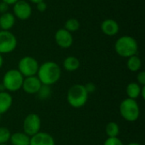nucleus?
Segmentation results:
<instances>
[{
  "label": "nucleus",
  "mask_w": 145,
  "mask_h": 145,
  "mask_svg": "<svg viewBox=\"0 0 145 145\" xmlns=\"http://www.w3.org/2000/svg\"><path fill=\"white\" fill-rule=\"evenodd\" d=\"M37 75L42 85L51 86L59 80L61 69L55 62L47 61L39 66Z\"/></svg>",
  "instance_id": "1"
},
{
  "label": "nucleus",
  "mask_w": 145,
  "mask_h": 145,
  "mask_svg": "<svg viewBox=\"0 0 145 145\" xmlns=\"http://www.w3.org/2000/svg\"><path fill=\"white\" fill-rule=\"evenodd\" d=\"M88 99V93L82 84H75L67 92V102L73 108H82L86 105Z\"/></svg>",
  "instance_id": "2"
},
{
  "label": "nucleus",
  "mask_w": 145,
  "mask_h": 145,
  "mask_svg": "<svg viewBox=\"0 0 145 145\" xmlns=\"http://www.w3.org/2000/svg\"><path fill=\"white\" fill-rule=\"evenodd\" d=\"M138 49V46L137 41L130 36L121 37L115 43V50L116 54L124 58L136 55Z\"/></svg>",
  "instance_id": "3"
},
{
  "label": "nucleus",
  "mask_w": 145,
  "mask_h": 145,
  "mask_svg": "<svg viewBox=\"0 0 145 145\" xmlns=\"http://www.w3.org/2000/svg\"><path fill=\"white\" fill-rule=\"evenodd\" d=\"M120 113L123 119L127 121H136L140 116V109L136 99H125L120 105Z\"/></svg>",
  "instance_id": "4"
},
{
  "label": "nucleus",
  "mask_w": 145,
  "mask_h": 145,
  "mask_svg": "<svg viewBox=\"0 0 145 145\" xmlns=\"http://www.w3.org/2000/svg\"><path fill=\"white\" fill-rule=\"evenodd\" d=\"M24 76L18 70L11 69L4 74L2 84L5 88V91L16 92L21 88Z\"/></svg>",
  "instance_id": "5"
},
{
  "label": "nucleus",
  "mask_w": 145,
  "mask_h": 145,
  "mask_svg": "<svg viewBox=\"0 0 145 145\" xmlns=\"http://www.w3.org/2000/svg\"><path fill=\"white\" fill-rule=\"evenodd\" d=\"M38 68V62L37 61L36 59L31 56L23 57L22 59H20L18 64V71L25 77L36 76Z\"/></svg>",
  "instance_id": "6"
},
{
  "label": "nucleus",
  "mask_w": 145,
  "mask_h": 145,
  "mask_svg": "<svg viewBox=\"0 0 145 145\" xmlns=\"http://www.w3.org/2000/svg\"><path fill=\"white\" fill-rule=\"evenodd\" d=\"M41 118L35 113H31L25 116L23 121V133L29 137H32L41 129Z\"/></svg>",
  "instance_id": "7"
},
{
  "label": "nucleus",
  "mask_w": 145,
  "mask_h": 145,
  "mask_svg": "<svg viewBox=\"0 0 145 145\" xmlns=\"http://www.w3.org/2000/svg\"><path fill=\"white\" fill-rule=\"evenodd\" d=\"M17 39L15 36L8 31H0V54H8L15 49Z\"/></svg>",
  "instance_id": "8"
},
{
  "label": "nucleus",
  "mask_w": 145,
  "mask_h": 145,
  "mask_svg": "<svg viewBox=\"0 0 145 145\" xmlns=\"http://www.w3.org/2000/svg\"><path fill=\"white\" fill-rule=\"evenodd\" d=\"M42 85L38 77L37 76H32L24 78L21 88L28 94H36L39 92Z\"/></svg>",
  "instance_id": "9"
},
{
  "label": "nucleus",
  "mask_w": 145,
  "mask_h": 145,
  "mask_svg": "<svg viewBox=\"0 0 145 145\" xmlns=\"http://www.w3.org/2000/svg\"><path fill=\"white\" fill-rule=\"evenodd\" d=\"M14 15L20 20H27L31 14V7L24 0H18L13 8Z\"/></svg>",
  "instance_id": "10"
},
{
  "label": "nucleus",
  "mask_w": 145,
  "mask_h": 145,
  "mask_svg": "<svg viewBox=\"0 0 145 145\" xmlns=\"http://www.w3.org/2000/svg\"><path fill=\"white\" fill-rule=\"evenodd\" d=\"M54 39L56 43L62 48H68L73 43V37L65 29H59L56 31Z\"/></svg>",
  "instance_id": "11"
},
{
  "label": "nucleus",
  "mask_w": 145,
  "mask_h": 145,
  "mask_svg": "<svg viewBox=\"0 0 145 145\" xmlns=\"http://www.w3.org/2000/svg\"><path fill=\"white\" fill-rule=\"evenodd\" d=\"M29 145H55L54 138L48 133L39 132L31 137Z\"/></svg>",
  "instance_id": "12"
},
{
  "label": "nucleus",
  "mask_w": 145,
  "mask_h": 145,
  "mask_svg": "<svg viewBox=\"0 0 145 145\" xmlns=\"http://www.w3.org/2000/svg\"><path fill=\"white\" fill-rule=\"evenodd\" d=\"M101 30L107 36H115L119 31V25L115 20L107 19L102 22Z\"/></svg>",
  "instance_id": "13"
},
{
  "label": "nucleus",
  "mask_w": 145,
  "mask_h": 145,
  "mask_svg": "<svg viewBox=\"0 0 145 145\" xmlns=\"http://www.w3.org/2000/svg\"><path fill=\"white\" fill-rule=\"evenodd\" d=\"M13 98L8 92H0V115L6 113L12 106Z\"/></svg>",
  "instance_id": "14"
},
{
  "label": "nucleus",
  "mask_w": 145,
  "mask_h": 145,
  "mask_svg": "<svg viewBox=\"0 0 145 145\" xmlns=\"http://www.w3.org/2000/svg\"><path fill=\"white\" fill-rule=\"evenodd\" d=\"M15 22L14 15L11 13H4L2 14L0 16V28L3 29V31H8L10 30Z\"/></svg>",
  "instance_id": "15"
},
{
  "label": "nucleus",
  "mask_w": 145,
  "mask_h": 145,
  "mask_svg": "<svg viewBox=\"0 0 145 145\" xmlns=\"http://www.w3.org/2000/svg\"><path fill=\"white\" fill-rule=\"evenodd\" d=\"M31 137L25 133H14L11 134L9 141L12 145H29Z\"/></svg>",
  "instance_id": "16"
},
{
  "label": "nucleus",
  "mask_w": 145,
  "mask_h": 145,
  "mask_svg": "<svg viewBox=\"0 0 145 145\" xmlns=\"http://www.w3.org/2000/svg\"><path fill=\"white\" fill-rule=\"evenodd\" d=\"M142 87L138 82H131L127 85L126 92L127 94V97L132 99H137L138 97H140Z\"/></svg>",
  "instance_id": "17"
},
{
  "label": "nucleus",
  "mask_w": 145,
  "mask_h": 145,
  "mask_svg": "<svg viewBox=\"0 0 145 145\" xmlns=\"http://www.w3.org/2000/svg\"><path fill=\"white\" fill-rule=\"evenodd\" d=\"M63 65L67 71H75L79 68L80 61L74 56H69L64 60Z\"/></svg>",
  "instance_id": "18"
},
{
  "label": "nucleus",
  "mask_w": 145,
  "mask_h": 145,
  "mask_svg": "<svg viewBox=\"0 0 145 145\" xmlns=\"http://www.w3.org/2000/svg\"><path fill=\"white\" fill-rule=\"evenodd\" d=\"M127 65V68H128L129 71H131L133 72H136V71H139L141 69L142 61H141V59H140V58L138 56L133 55V56L128 58Z\"/></svg>",
  "instance_id": "19"
},
{
  "label": "nucleus",
  "mask_w": 145,
  "mask_h": 145,
  "mask_svg": "<svg viewBox=\"0 0 145 145\" xmlns=\"http://www.w3.org/2000/svg\"><path fill=\"white\" fill-rule=\"evenodd\" d=\"M105 133H106L108 138H116L120 133V128H119L118 124L114 121L109 122L106 125Z\"/></svg>",
  "instance_id": "20"
},
{
  "label": "nucleus",
  "mask_w": 145,
  "mask_h": 145,
  "mask_svg": "<svg viewBox=\"0 0 145 145\" xmlns=\"http://www.w3.org/2000/svg\"><path fill=\"white\" fill-rule=\"evenodd\" d=\"M80 27V23L76 19H69L66 20L65 25V29L68 31L69 32H73L76 31L79 29Z\"/></svg>",
  "instance_id": "21"
},
{
  "label": "nucleus",
  "mask_w": 145,
  "mask_h": 145,
  "mask_svg": "<svg viewBox=\"0 0 145 145\" xmlns=\"http://www.w3.org/2000/svg\"><path fill=\"white\" fill-rule=\"evenodd\" d=\"M11 136L10 131L7 127H0V144H6L9 141Z\"/></svg>",
  "instance_id": "22"
},
{
  "label": "nucleus",
  "mask_w": 145,
  "mask_h": 145,
  "mask_svg": "<svg viewBox=\"0 0 145 145\" xmlns=\"http://www.w3.org/2000/svg\"><path fill=\"white\" fill-rule=\"evenodd\" d=\"M49 86H46V85H42L39 92L37 93L39 95V98L42 99H45L47 98H48L49 94H50V89L48 88Z\"/></svg>",
  "instance_id": "23"
},
{
  "label": "nucleus",
  "mask_w": 145,
  "mask_h": 145,
  "mask_svg": "<svg viewBox=\"0 0 145 145\" xmlns=\"http://www.w3.org/2000/svg\"><path fill=\"white\" fill-rule=\"evenodd\" d=\"M104 145H124L121 140H120L117 137L116 138H108L105 143Z\"/></svg>",
  "instance_id": "24"
},
{
  "label": "nucleus",
  "mask_w": 145,
  "mask_h": 145,
  "mask_svg": "<svg viewBox=\"0 0 145 145\" xmlns=\"http://www.w3.org/2000/svg\"><path fill=\"white\" fill-rule=\"evenodd\" d=\"M137 81L138 83L140 86H145V72L144 71H141L138 74L137 76Z\"/></svg>",
  "instance_id": "25"
},
{
  "label": "nucleus",
  "mask_w": 145,
  "mask_h": 145,
  "mask_svg": "<svg viewBox=\"0 0 145 145\" xmlns=\"http://www.w3.org/2000/svg\"><path fill=\"white\" fill-rule=\"evenodd\" d=\"M84 87H85V88H86V90H87L88 94L94 93V91L96 90V86L93 82H88L86 85H84Z\"/></svg>",
  "instance_id": "26"
},
{
  "label": "nucleus",
  "mask_w": 145,
  "mask_h": 145,
  "mask_svg": "<svg viewBox=\"0 0 145 145\" xmlns=\"http://www.w3.org/2000/svg\"><path fill=\"white\" fill-rule=\"evenodd\" d=\"M37 8L39 12H44L47 8V4L44 1H41L37 3Z\"/></svg>",
  "instance_id": "27"
},
{
  "label": "nucleus",
  "mask_w": 145,
  "mask_h": 145,
  "mask_svg": "<svg viewBox=\"0 0 145 145\" xmlns=\"http://www.w3.org/2000/svg\"><path fill=\"white\" fill-rule=\"evenodd\" d=\"M8 4L2 1L0 3V13L1 14L7 13L8 12Z\"/></svg>",
  "instance_id": "28"
},
{
  "label": "nucleus",
  "mask_w": 145,
  "mask_h": 145,
  "mask_svg": "<svg viewBox=\"0 0 145 145\" xmlns=\"http://www.w3.org/2000/svg\"><path fill=\"white\" fill-rule=\"evenodd\" d=\"M2 1L6 3H8V5H10V4H14L18 0H2Z\"/></svg>",
  "instance_id": "29"
},
{
  "label": "nucleus",
  "mask_w": 145,
  "mask_h": 145,
  "mask_svg": "<svg viewBox=\"0 0 145 145\" xmlns=\"http://www.w3.org/2000/svg\"><path fill=\"white\" fill-rule=\"evenodd\" d=\"M140 96L142 97V99H145V87L144 86H143V87H142V90H141Z\"/></svg>",
  "instance_id": "30"
},
{
  "label": "nucleus",
  "mask_w": 145,
  "mask_h": 145,
  "mask_svg": "<svg viewBox=\"0 0 145 145\" xmlns=\"http://www.w3.org/2000/svg\"><path fill=\"white\" fill-rule=\"evenodd\" d=\"M3 57H2V54H0V69H1V67L3 66Z\"/></svg>",
  "instance_id": "31"
},
{
  "label": "nucleus",
  "mask_w": 145,
  "mask_h": 145,
  "mask_svg": "<svg viewBox=\"0 0 145 145\" xmlns=\"http://www.w3.org/2000/svg\"><path fill=\"white\" fill-rule=\"evenodd\" d=\"M30 1H31V2L34 3H39V2H41V1H44V0H30Z\"/></svg>",
  "instance_id": "32"
},
{
  "label": "nucleus",
  "mask_w": 145,
  "mask_h": 145,
  "mask_svg": "<svg viewBox=\"0 0 145 145\" xmlns=\"http://www.w3.org/2000/svg\"><path fill=\"white\" fill-rule=\"evenodd\" d=\"M127 145H141L140 144H138V143H130V144H128Z\"/></svg>",
  "instance_id": "33"
},
{
  "label": "nucleus",
  "mask_w": 145,
  "mask_h": 145,
  "mask_svg": "<svg viewBox=\"0 0 145 145\" xmlns=\"http://www.w3.org/2000/svg\"><path fill=\"white\" fill-rule=\"evenodd\" d=\"M0 145H7L6 144H0Z\"/></svg>",
  "instance_id": "34"
},
{
  "label": "nucleus",
  "mask_w": 145,
  "mask_h": 145,
  "mask_svg": "<svg viewBox=\"0 0 145 145\" xmlns=\"http://www.w3.org/2000/svg\"><path fill=\"white\" fill-rule=\"evenodd\" d=\"M0 121H1V120H0Z\"/></svg>",
  "instance_id": "35"
}]
</instances>
